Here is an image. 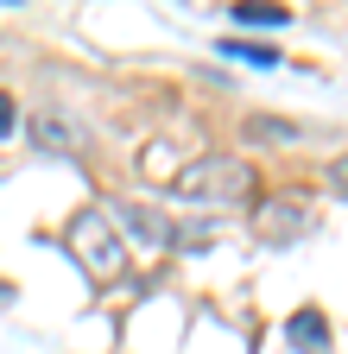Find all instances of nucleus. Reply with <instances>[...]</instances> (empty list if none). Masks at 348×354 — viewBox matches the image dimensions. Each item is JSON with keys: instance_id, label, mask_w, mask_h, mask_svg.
<instances>
[{"instance_id": "1", "label": "nucleus", "mask_w": 348, "mask_h": 354, "mask_svg": "<svg viewBox=\"0 0 348 354\" xmlns=\"http://www.w3.org/2000/svg\"><path fill=\"white\" fill-rule=\"evenodd\" d=\"M178 190L196 203H215V209H235L253 196V165L247 158H196L178 171Z\"/></svg>"}, {"instance_id": "2", "label": "nucleus", "mask_w": 348, "mask_h": 354, "mask_svg": "<svg viewBox=\"0 0 348 354\" xmlns=\"http://www.w3.org/2000/svg\"><path fill=\"white\" fill-rule=\"evenodd\" d=\"M70 253L82 259V272L89 279H114L120 272V241H114V221L102 215V209H82L76 221H70Z\"/></svg>"}, {"instance_id": "3", "label": "nucleus", "mask_w": 348, "mask_h": 354, "mask_svg": "<svg viewBox=\"0 0 348 354\" xmlns=\"http://www.w3.org/2000/svg\"><path fill=\"white\" fill-rule=\"evenodd\" d=\"M253 228L266 234V241H297L304 228H311V209L291 203V196H279V203H266V209L253 215Z\"/></svg>"}, {"instance_id": "4", "label": "nucleus", "mask_w": 348, "mask_h": 354, "mask_svg": "<svg viewBox=\"0 0 348 354\" xmlns=\"http://www.w3.org/2000/svg\"><path fill=\"white\" fill-rule=\"evenodd\" d=\"M114 221L127 234H134L140 247H171V221L158 209H140V203H114Z\"/></svg>"}, {"instance_id": "5", "label": "nucleus", "mask_w": 348, "mask_h": 354, "mask_svg": "<svg viewBox=\"0 0 348 354\" xmlns=\"http://www.w3.org/2000/svg\"><path fill=\"white\" fill-rule=\"evenodd\" d=\"M285 335H291V348H304V354H329V323H323V310H317V304L291 310Z\"/></svg>"}, {"instance_id": "6", "label": "nucleus", "mask_w": 348, "mask_h": 354, "mask_svg": "<svg viewBox=\"0 0 348 354\" xmlns=\"http://www.w3.org/2000/svg\"><path fill=\"white\" fill-rule=\"evenodd\" d=\"M222 57H241V64H253V70H273V64H279L273 44H247V38H222Z\"/></svg>"}, {"instance_id": "7", "label": "nucleus", "mask_w": 348, "mask_h": 354, "mask_svg": "<svg viewBox=\"0 0 348 354\" xmlns=\"http://www.w3.org/2000/svg\"><path fill=\"white\" fill-rule=\"evenodd\" d=\"M38 146H82V127H70L64 114H45V120H38Z\"/></svg>"}, {"instance_id": "8", "label": "nucleus", "mask_w": 348, "mask_h": 354, "mask_svg": "<svg viewBox=\"0 0 348 354\" xmlns=\"http://www.w3.org/2000/svg\"><path fill=\"white\" fill-rule=\"evenodd\" d=\"M291 13L285 7H266V0H241L235 7V26H285Z\"/></svg>"}, {"instance_id": "9", "label": "nucleus", "mask_w": 348, "mask_h": 354, "mask_svg": "<svg viewBox=\"0 0 348 354\" xmlns=\"http://www.w3.org/2000/svg\"><path fill=\"white\" fill-rule=\"evenodd\" d=\"M253 133L259 140H297V127H285V120H253Z\"/></svg>"}, {"instance_id": "10", "label": "nucleus", "mask_w": 348, "mask_h": 354, "mask_svg": "<svg viewBox=\"0 0 348 354\" xmlns=\"http://www.w3.org/2000/svg\"><path fill=\"white\" fill-rule=\"evenodd\" d=\"M329 184H336V190H348V152H342V158H329Z\"/></svg>"}, {"instance_id": "11", "label": "nucleus", "mask_w": 348, "mask_h": 354, "mask_svg": "<svg viewBox=\"0 0 348 354\" xmlns=\"http://www.w3.org/2000/svg\"><path fill=\"white\" fill-rule=\"evenodd\" d=\"M13 127H19V114H13V102H7V95H0V140H7Z\"/></svg>"}, {"instance_id": "12", "label": "nucleus", "mask_w": 348, "mask_h": 354, "mask_svg": "<svg viewBox=\"0 0 348 354\" xmlns=\"http://www.w3.org/2000/svg\"><path fill=\"white\" fill-rule=\"evenodd\" d=\"M7 297H13V291H7V285H0V304H7Z\"/></svg>"}]
</instances>
